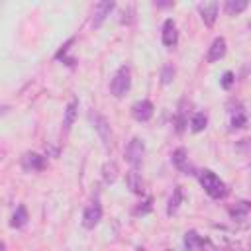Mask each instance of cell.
Instances as JSON below:
<instances>
[{
    "mask_svg": "<svg viewBox=\"0 0 251 251\" xmlns=\"http://www.w3.org/2000/svg\"><path fill=\"white\" fill-rule=\"evenodd\" d=\"M198 178H200V184H202L204 192H206L210 198H214V200L226 198V194H227V186H226V182H224L214 171H210V169L200 171Z\"/></svg>",
    "mask_w": 251,
    "mask_h": 251,
    "instance_id": "obj_1",
    "label": "cell"
},
{
    "mask_svg": "<svg viewBox=\"0 0 251 251\" xmlns=\"http://www.w3.org/2000/svg\"><path fill=\"white\" fill-rule=\"evenodd\" d=\"M129 88H131V73H129V67L124 65L114 75V78L110 82V90H112V94L116 98H122V96H126L129 92Z\"/></svg>",
    "mask_w": 251,
    "mask_h": 251,
    "instance_id": "obj_2",
    "label": "cell"
},
{
    "mask_svg": "<svg viewBox=\"0 0 251 251\" xmlns=\"http://www.w3.org/2000/svg\"><path fill=\"white\" fill-rule=\"evenodd\" d=\"M124 157L131 165V171H137L141 167V163H143V157H145V143H143V139L133 137L127 143V147L124 151Z\"/></svg>",
    "mask_w": 251,
    "mask_h": 251,
    "instance_id": "obj_3",
    "label": "cell"
},
{
    "mask_svg": "<svg viewBox=\"0 0 251 251\" xmlns=\"http://www.w3.org/2000/svg\"><path fill=\"white\" fill-rule=\"evenodd\" d=\"M100 220H102V206H100L98 200H94V202H90V204L84 208V212H82V226H84L86 229H92L94 226H98Z\"/></svg>",
    "mask_w": 251,
    "mask_h": 251,
    "instance_id": "obj_4",
    "label": "cell"
},
{
    "mask_svg": "<svg viewBox=\"0 0 251 251\" xmlns=\"http://www.w3.org/2000/svg\"><path fill=\"white\" fill-rule=\"evenodd\" d=\"M116 8V2H108V0H104V2H98V4H94V14H92V27H100L102 24H104V20L110 16V12Z\"/></svg>",
    "mask_w": 251,
    "mask_h": 251,
    "instance_id": "obj_5",
    "label": "cell"
},
{
    "mask_svg": "<svg viewBox=\"0 0 251 251\" xmlns=\"http://www.w3.org/2000/svg\"><path fill=\"white\" fill-rule=\"evenodd\" d=\"M153 104L149 100H137L133 106H131V116L137 120V122H149L153 118Z\"/></svg>",
    "mask_w": 251,
    "mask_h": 251,
    "instance_id": "obj_6",
    "label": "cell"
},
{
    "mask_svg": "<svg viewBox=\"0 0 251 251\" xmlns=\"http://www.w3.org/2000/svg\"><path fill=\"white\" fill-rule=\"evenodd\" d=\"M161 39H163V45L165 47H175L176 41H178V31H176V25H175V22L171 18H167L165 24H163Z\"/></svg>",
    "mask_w": 251,
    "mask_h": 251,
    "instance_id": "obj_7",
    "label": "cell"
},
{
    "mask_svg": "<svg viewBox=\"0 0 251 251\" xmlns=\"http://www.w3.org/2000/svg\"><path fill=\"white\" fill-rule=\"evenodd\" d=\"M45 167V157L37 155V153H25L22 157V169L27 171V173H35V171H41Z\"/></svg>",
    "mask_w": 251,
    "mask_h": 251,
    "instance_id": "obj_8",
    "label": "cell"
},
{
    "mask_svg": "<svg viewBox=\"0 0 251 251\" xmlns=\"http://www.w3.org/2000/svg\"><path fill=\"white\" fill-rule=\"evenodd\" d=\"M186 155H188L186 149H184V147H178V149L173 151L171 161H173V165H175L176 169H180L182 173H186V175H194V173H192L194 169L188 165V157H186Z\"/></svg>",
    "mask_w": 251,
    "mask_h": 251,
    "instance_id": "obj_9",
    "label": "cell"
},
{
    "mask_svg": "<svg viewBox=\"0 0 251 251\" xmlns=\"http://www.w3.org/2000/svg\"><path fill=\"white\" fill-rule=\"evenodd\" d=\"M218 8H220V4H218V2H208V4H200V6H198L200 16H202V22H204L208 27H212V25L216 24Z\"/></svg>",
    "mask_w": 251,
    "mask_h": 251,
    "instance_id": "obj_10",
    "label": "cell"
},
{
    "mask_svg": "<svg viewBox=\"0 0 251 251\" xmlns=\"http://www.w3.org/2000/svg\"><path fill=\"white\" fill-rule=\"evenodd\" d=\"M206 243L208 241L202 235H198V231H194V229L184 233V247H186V251H200Z\"/></svg>",
    "mask_w": 251,
    "mask_h": 251,
    "instance_id": "obj_11",
    "label": "cell"
},
{
    "mask_svg": "<svg viewBox=\"0 0 251 251\" xmlns=\"http://www.w3.org/2000/svg\"><path fill=\"white\" fill-rule=\"evenodd\" d=\"M94 129L98 131L102 143L108 145L110 143V137H112V131H110V124H108V120L104 116H94Z\"/></svg>",
    "mask_w": 251,
    "mask_h": 251,
    "instance_id": "obj_12",
    "label": "cell"
},
{
    "mask_svg": "<svg viewBox=\"0 0 251 251\" xmlns=\"http://www.w3.org/2000/svg\"><path fill=\"white\" fill-rule=\"evenodd\" d=\"M226 55V39L224 37H216L210 45V51H208V61L210 63H216L220 61L222 57Z\"/></svg>",
    "mask_w": 251,
    "mask_h": 251,
    "instance_id": "obj_13",
    "label": "cell"
},
{
    "mask_svg": "<svg viewBox=\"0 0 251 251\" xmlns=\"http://www.w3.org/2000/svg\"><path fill=\"white\" fill-rule=\"evenodd\" d=\"M76 110H78V100L73 98V100L67 104V108H65V118H63V129H65V131H69L71 126L75 124V120H76Z\"/></svg>",
    "mask_w": 251,
    "mask_h": 251,
    "instance_id": "obj_14",
    "label": "cell"
},
{
    "mask_svg": "<svg viewBox=\"0 0 251 251\" xmlns=\"http://www.w3.org/2000/svg\"><path fill=\"white\" fill-rule=\"evenodd\" d=\"M27 220H29L27 210H25V206H24V204H20V206L16 208V212L12 214L10 226H12V227H16V229H20V227H24V226L27 224Z\"/></svg>",
    "mask_w": 251,
    "mask_h": 251,
    "instance_id": "obj_15",
    "label": "cell"
},
{
    "mask_svg": "<svg viewBox=\"0 0 251 251\" xmlns=\"http://www.w3.org/2000/svg\"><path fill=\"white\" fill-rule=\"evenodd\" d=\"M182 198H184V196H182V188H180V186H175V190H173V194H171V198H169V204H167V214H169V216L176 214V210H178Z\"/></svg>",
    "mask_w": 251,
    "mask_h": 251,
    "instance_id": "obj_16",
    "label": "cell"
},
{
    "mask_svg": "<svg viewBox=\"0 0 251 251\" xmlns=\"http://www.w3.org/2000/svg\"><path fill=\"white\" fill-rule=\"evenodd\" d=\"M231 127H233V129H243V127H247V114H245L243 106H239L237 110H231Z\"/></svg>",
    "mask_w": 251,
    "mask_h": 251,
    "instance_id": "obj_17",
    "label": "cell"
},
{
    "mask_svg": "<svg viewBox=\"0 0 251 251\" xmlns=\"http://www.w3.org/2000/svg\"><path fill=\"white\" fill-rule=\"evenodd\" d=\"M206 124H208V116H206L204 112H194V114H192V118H190V129H192L194 133L202 131V129L206 127Z\"/></svg>",
    "mask_w": 251,
    "mask_h": 251,
    "instance_id": "obj_18",
    "label": "cell"
},
{
    "mask_svg": "<svg viewBox=\"0 0 251 251\" xmlns=\"http://www.w3.org/2000/svg\"><path fill=\"white\" fill-rule=\"evenodd\" d=\"M127 186H129V190L135 192V194H141V192H143V180H141V176L137 175V171H129V173H127Z\"/></svg>",
    "mask_w": 251,
    "mask_h": 251,
    "instance_id": "obj_19",
    "label": "cell"
},
{
    "mask_svg": "<svg viewBox=\"0 0 251 251\" xmlns=\"http://www.w3.org/2000/svg\"><path fill=\"white\" fill-rule=\"evenodd\" d=\"M102 176H104V180H106L108 184L116 180V176H118V167H116L114 161H110V163H106V165L102 167Z\"/></svg>",
    "mask_w": 251,
    "mask_h": 251,
    "instance_id": "obj_20",
    "label": "cell"
},
{
    "mask_svg": "<svg viewBox=\"0 0 251 251\" xmlns=\"http://www.w3.org/2000/svg\"><path fill=\"white\" fill-rule=\"evenodd\" d=\"M247 6H249L247 0H227V2H226V10H227V14H231V16L243 12Z\"/></svg>",
    "mask_w": 251,
    "mask_h": 251,
    "instance_id": "obj_21",
    "label": "cell"
},
{
    "mask_svg": "<svg viewBox=\"0 0 251 251\" xmlns=\"http://www.w3.org/2000/svg\"><path fill=\"white\" fill-rule=\"evenodd\" d=\"M173 78H175V67L169 65V63L163 65V69H161V82H163V84H171Z\"/></svg>",
    "mask_w": 251,
    "mask_h": 251,
    "instance_id": "obj_22",
    "label": "cell"
},
{
    "mask_svg": "<svg viewBox=\"0 0 251 251\" xmlns=\"http://www.w3.org/2000/svg\"><path fill=\"white\" fill-rule=\"evenodd\" d=\"M247 212H249V202H239L235 206V210H231V216L235 220H245L247 218Z\"/></svg>",
    "mask_w": 251,
    "mask_h": 251,
    "instance_id": "obj_23",
    "label": "cell"
},
{
    "mask_svg": "<svg viewBox=\"0 0 251 251\" xmlns=\"http://www.w3.org/2000/svg\"><path fill=\"white\" fill-rule=\"evenodd\" d=\"M233 80H235V78H233V73H231V71H226L224 76H222V86H224L226 90H229L231 84H233Z\"/></svg>",
    "mask_w": 251,
    "mask_h": 251,
    "instance_id": "obj_24",
    "label": "cell"
},
{
    "mask_svg": "<svg viewBox=\"0 0 251 251\" xmlns=\"http://www.w3.org/2000/svg\"><path fill=\"white\" fill-rule=\"evenodd\" d=\"M151 202H153V200H151V198H147V200L143 202V206L139 204V206H137V210H135V216H145V214L151 210Z\"/></svg>",
    "mask_w": 251,
    "mask_h": 251,
    "instance_id": "obj_25",
    "label": "cell"
},
{
    "mask_svg": "<svg viewBox=\"0 0 251 251\" xmlns=\"http://www.w3.org/2000/svg\"><path fill=\"white\" fill-rule=\"evenodd\" d=\"M184 126H186V120H184V110L180 108V110H178V116H176V131H178V133H182Z\"/></svg>",
    "mask_w": 251,
    "mask_h": 251,
    "instance_id": "obj_26",
    "label": "cell"
},
{
    "mask_svg": "<svg viewBox=\"0 0 251 251\" xmlns=\"http://www.w3.org/2000/svg\"><path fill=\"white\" fill-rule=\"evenodd\" d=\"M155 6H159V8H167V6H173V2H155Z\"/></svg>",
    "mask_w": 251,
    "mask_h": 251,
    "instance_id": "obj_27",
    "label": "cell"
},
{
    "mask_svg": "<svg viewBox=\"0 0 251 251\" xmlns=\"http://www.w3.org/2000/svg\"><path fill=\"white\" fill-rule=\"evenodd\" d=\"M0 251H6V245H4V241H0Z\"/></svg>",
    "mask_w": 251,
    "mask_h": 251,
    "instance_id": "obj_28",
    "label": "cell"
},
{
    "mask_svg": "<svg viewBox=\"0 0 251 251\" xmlns=\"http://www.w3.org/2000/svg\"><path fill=\"white\" fill-rule=\"evenodd\" d=\"M135 251H145V249H143V247H137V249H135Z\"/></svg>",
    "mask_w": 251,
    "mask_h": 251,
    "instance_id": "obj_29",
    "label": "cell"
}]
</instances>
